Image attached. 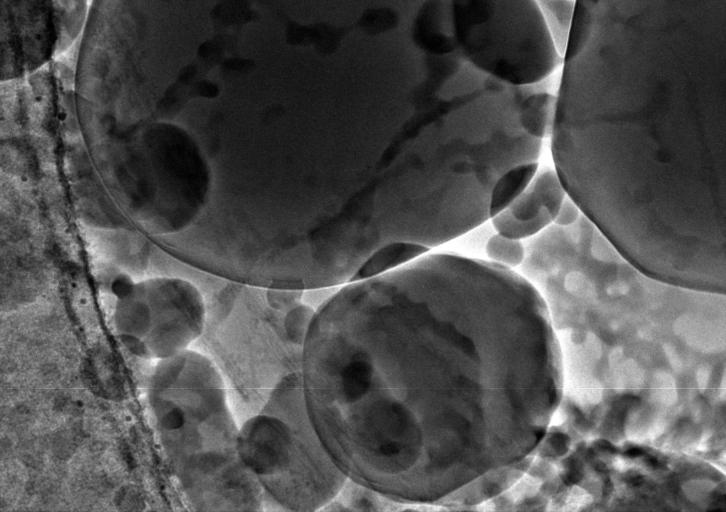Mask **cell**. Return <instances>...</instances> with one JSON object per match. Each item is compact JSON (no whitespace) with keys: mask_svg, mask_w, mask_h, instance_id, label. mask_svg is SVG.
<instances>
[{"mask_svg":"<svg viewBox=\"0 0 726 512\" xmlns=\"http://www.w3.org/2000/svg\"><path fill=\"white\" fill-rule=\"evenodd\" d=\"M547 324L536 288L492 261L423 254L347 282L302 345L310 419L348 479L432 506L541 439L555 397Z\"/></svg>","mask_w":726,"mask_h":512,"instance_id":"obj_1","label":"cell"},{"mask_svg":"<svg viewBox=\"0 0 726 512\" xmlns=\"http://www.w3.org/2000/svg\"><path fill=\"white\" fill-rule=\"evenodd\" d=\"M314 312V307L301 301L288 308L283 319V329L291 343L302 348Z\"/></svg>","mask_w":726,"mask_h":512,"instance_id":"obj_14","label":"cell"},{"mask_svg":"<svg viewBox=\"0 0 726 512\" xmlns=\"http://www.w3.org/2000/svg\"><path fill=\"white\" fill-rule=\"evenodd\" d=\"M92 0H1V81L23 77L75 47Z\"/></svg>","mask_w":726,"mask_h":512,"instance_id":"obj_6","label":"cell"},{"mask_svg":"<svg viewBox=\"0 0 726 512\" xmlns=\"http://www.w3.org/2000/svg\"><path fill=\"white\" fill-rule=\"evenodd\" d=\"M486 254L494 263L515 268L519 267L524 260L525 247L521 240L496 233L486 243Z\"/></svg>","mask_w":726,"mask_h":512,"instance_id":"obj_13","label":"cell"},{"mask_svg":"<svg viewBox=\"0 0 726 512\" xmlns=\"http://www.w3.org/2000/svg\"><path fill=\"white\" fill-rule=\"evenodd\" d=\"M115 326L123 344L140 357L164 360L185 350L201 336L206 323L204 298L193 283L177 277L140 282L120 277Z\"/></svg>","mask_w":726,"mask_h":512,"instance_id":"obj_4","label":"cell"},{"mask_svg":"<svg viewBox=\"0 0 726 512\" xmlns=\"http://www.w3.org/2000/svg\"><path fill=\"white\" fill-rule=\"evenodd\" d=\"M149 402L173 473L195 509L264 510V493L238 452L240 427L222 375L209 358L188 349L160 360Z\"/></svg>","mask_w":726,"mask_h":512,"instance_id":"obj_2","label":"cell"},{"mask_svg":"<svg viewBox=\"0 0 726 512\" xmlns=\"http://www.w3.org/2000/svg\"><path fill=\"white\" fill-rule=\"evenodd\" d=\"M237 445L264 493V509L321 510L347 479L310 419L300 369L278 379L260 411L240 426Z\"/></svg>","mask_w":726,"mask_h":512,"instance_id":"obj_3","label":"cell"},{"mask_svg":"<svg viewBox=\"0 0 726 512\" xmlns=\"http://www.w3.org/2000/svg\"><path fill=\"white\" fill-rule=\"evenodd\" d=\"M581 214L577 204L566 195L553 223L559 226H569L575 223Z\"/></svg>","mask_w":726,"mask_h":512,"instance_id":"obj_15","label":"cell"},{"mask_svg":"<svg viewBox=\"0 0 726 512\" xmlns=\"http://www.w3.org/2000/svg\"><path fill=\"white\" fill-rule=\"evenodd\" d=\"M424 506L418 507L416 505H408L395 501L376 490L368 488L347 478L336 496L321 510L396 511L407 509H422V507Z\"/></svg>","mask_w":726,"mask_h":512,"instance_id":"obj_9","label":"cell"},{"mask_svg":"<svg viewBox=\"0 0 726 512\" xmlns=\"http://www.w3.org/2000/svg\"><path fill=\"white\" fill-rule=\"evenodd\" d=\"M529 463V460H519L490 470L436 501L432 506L463 509L484 505L508 490L521 477Z\"/></svg>","mask_w":726,"mask_h":512,"instance_id":"obj_8","label":"cell"},{"mask_svg":"<svg viewBox=\"0 0 726 512\" xmlns=\"http://www.w3.org/2000/svg\"><path fill=\"white\" fill-rule=\"evenodd\" d=\"M566 191L551 168L536 172L528 186L501 212L493 216L495 231L513 239H528L553 223Z\"/></svg>","mask_w":726,"mask_h":512,"instance_id":"obj_7","label":"cell"},{"mask_svg":"<svg viewBox=\"0 0 726 512\" xmlns=\"http://www.w3.org/2000/svg\"><path fill=\"white\" fill-rule=\"evenodd\" d=\"M559 52L534 0H483V69L515 86L559 71Z\"/></svg>","mask_w":726,"mask_h":512,"instance_id":"obj_5","label":"cell"},{"mask_svg":"<svg viewBox=\"0 0 726 512\" xmlns=\"http://www.w3.org/2000/svg\"><path fill=\"white\" fill-rule=\"evenodd\" d=\"M427 251L428 247L408 241L386 243L366 257L349 282L383 274L418 258Z\"/></svg>","mask_w":726,"mask_h":512,"instance_id":"obj_10","label":"cell"},{"mask_svg":"<svg viewBox=\"0 0 726 512\" xmlns=\"http://www.w3.org/2000/svg\"><path fill=\"white\" fill-rule=\"evenodd\" d=\"M538 162L518 165L505 172L494 184L489 200L490 219L504 210L530 183Z\"/></svg>","mask_w":726,"mask_h":512,"instance_id":"obj_12","label":"cell"},{"mask_svg":"<svg viewBox=\"0 0 726 512\" xmlns=\"http://www.w3.org/2000/svg\"><path fill=\"white\" fill-rule=\"evenodd\" d=\"M551 85L537 89L522 101L519 122L523 130L537 139L551 135L556 110V95L550 92Z\"/></svg>","mask_w":726,"mask_h":512,"instance_id":"obj_11","label":"cell"}]
</instances>
